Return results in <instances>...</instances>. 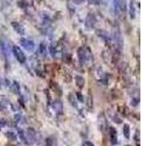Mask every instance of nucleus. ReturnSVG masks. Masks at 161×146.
<instances>
[{"instance_id":"ddd939ff","label":"nucleus","mask_w":161,"mask_h":146,"mask_svg":"<svg viewBox=\"0 0 161 146\" xmlns=\"http://www.w3.org/2000/svg\"><path fill=\"white\" fill-rule=\"evenodd\" d=\"M38 54H39L40 56H43V57H45V56L47 55V49H46V46H45V43H41V44L39 45Z\"/></svg>"},{"instance_id":"f03ea898","label":"nucleus","mask_w":161,"mask_h":146,"mask_svg":"<svg viewBox=\"0 0 161 146\" xmlns=\"http://www.w3.org/2000/svg\"><path fill=\"white\" fill-rule=\"evenodd\" d=\"M12 52H13V56L16 57V60L19 62V63H22V65H24L26 63V61H27V57H26V54L22 51V49L19 48V46H12Z\"/></svg>"},{"instance_id":"5701e85b","label":"nucleus","mask_w":161,"mask_h":146,"mask_svg":"<svg viewBox=\"0 0 161 146\" xmlns=\"http://www.w3.org/2000/svg\"><path fill=\"white\" fill-rule=\"evenodd\" d=\"M84 1H86V0H74L75 4H81V2H84Z\"/></svg>"},{"instance_id":"20e7f679","label":"nucleus","mask_w":161,"mask_h":146,"mask_svg":"<svg viewBox=\"0 0 161 146\" xmlns=\"http://www.w3.org/2000/svg\"><path fill=\"white\" fill-rule=\"evenodd\" d=\"M26 134H27L29 141L32 143V145H33V144H36V143L40 140V135H39L38 132H36L35 129H33V128H28Z\"/></svg>"},{"instance_id":"6ab92c4d","label":"nucleus","mask_w":161,"mask_h":146,"mask_svg":"<svg viewBox=\"0 0 161 146\" xmlns=\"http://www.w3.org/2000/svg\"><path fill=\"white\" fill-rule=\"evenodd\" d=\"M124 135L128 139L130 138V127L127 124H124Z\"/></svg>"},{"instance_id":"f8f14e48","label":"nucleus","mask_w":161,"mask_h":146,"mask_svg":"<svg viewBox=\"0 0 161 146\" xmlns=\"http://www.w3.org/2000/svg\"><path fill=\"white\" fill-rule=\"evenodd\" d=\"M11 24H12L13 29H15V30H16L18 34H21V35H24V33H26V32H24V28H23V26H22V24H19L18 22H12Z\"/></svg>"},{"instance_id":"9b49d317","label":"nucleus","mask_w":161,"mask_h":146,"mask_svg":"<svg viewBox=\"0 0 161 146\" xmlns=\"http://www.w3.org/2000/svg\"><path fill=\"white\" fill-rule=\"evenodd\" d=\"M94 23H96V17H94L92 13H90V15L87 16L86 21H85V24H86L87 28H92V27L94 26Z\"/></svg>"},{"instance_id":"6e6552de","label":"nucleus","mask_w":161,"mask_h":146,"mask_svg":"<svg viewBox=\"0 0 161 146\" xmlns=\"http://www.w3.org/2000/svg\"><path fill=\"white\" fill-rule=\"evenodd\" d=\"M52 109L56 112V115H58V116L62 115V112H63V105H62L61 100H55L52 102Z\"/></svg>"},{"instance_id":"412c9836","label":"nucleus","mask_w":161,"mask_h":146,"mask_svg":"<svg viewBox=\"0 0 161 146\" xmlns=\"http://www.w3.org/2000/svg\"><path fill=\"white\" fill-rule=\"evenodd\" d=\"M77 96H78V99H79V101H80V102H82V104H84V98H82V95H81L80 93H78V94H77Z\"/></svg>"},{"instance_id":"0eeeda50","label":"nucleus","mask_w":161,"mask_h":146,"mask_svg":"<svg viewBox=\"0 0 161 146\" xmlns=\"http://www.w3.org/2000/svg\"><path fill=\"white\" fill-rule=\"evenodd\" d=\"M0 52L4 55L5 60H9L10 59V50H9V46H7V43H5L4 40H0Z\"/></svg>"},{"instance_id":"f257e3e1","label":"nucleus","mask_w":161,"mask_h":146,"mask_svg":"<svg viewBox=\"0 0 161 146\" xmlns=\"http://www.w3.org/2000/svg\"><path fill=\"white\" fill-rule=\"evenodd\" d=\"M114 11L116 16H122L126 12V1L125 0H114Z\"/></svg>"},{"instance_id":"39448f33","label":"nucleus","mask_w":161,"mask_h":146,"mask_svg":"<svg viewBox=\"0 0 161 146\" xmlns=\"http://www.w3.org/2000/svg\"><path fill=\"white\" fill-rule=\"evenodd\" d=\"M19 43L27 51H33L34 48H35V43L33 40H30V39H27V38H21Z\"/></svg>"},{"instance_id":"1a4fd4ad","label":"nucleus","mask_w":161,"mask_h":146,"mask_svg":"<svg viewBox=\"0 0 161 146\" xmlns=\"http://www.w3.org/2000/svg\"><path fill=\"white\" fill-rule=\"evenodd\" d=\"M17 134H18V137H19V139L22 140V143H23V144H26L27 146L32 145V143L29 141V139H28V137H27V134H26V132H24V130L18 129V130H17Z\"/></svg>"},{"instance_id":"423d86ee","label":"nucleus","mask_w":161,"mask_h":146,"mask_svg":"<svg viewBox=\"0 0 161 146\" xmlns=\"http://www.w3.org/2000/svg\"><path fill=\"white\" fill-rule=\"evenodd\" d=\"M98 128L99 130L103 133L108 129V126H107V119H105V116L103 113H99L98 115Z\"/></svg>"},{"instance_id":"9d476101","label":"nucleus","mask_w":161,"mask_h":146,"mask_svg":"<svg viewBox=\"0 0 161 146\" xmlns=\"http://www.w3.org/2000/svg\"><path fill=\"white\" fill-rule=\"evenodd\" d=\"M109 132H110V143H111L113 146H115L118 144V133H116V129L115 128H110Z\"/></svg>"},{"instance_id":"4be33fe9","label":"nucleus","mask_w":161,"mask_h":146,"mask_svg":"<svg viewBox=\"0 0 161 146\" xmlns=\"http://www.w3.org/2000/svg\"><path fill=\"white\" fill-rule=\"evenodd\" d=\"M82 146H93V144L91 141H84L82 143Z\"/></svg>"},{"instance_id":"f3484780","label":"nucleus","mask_w":161,"mask_h":146,"mask_svg":"<svg viewBox=\"0 0 161 146\" xmlns=\"http://www.w3.org/2000/svg\"><path fill=\"white\" fill-rule=\"evenodd\" d=\"M68 99H69V101H70V104H72V106H74L75 109H78V104H77V99H75V96H74V94H69V96H68Z\"/></svg>"},{"instance_id":"dca6fc26","label":"nucleus","mask_w":161,"mask_h":146,"mask_svg":"<svg viewBox=\"0 0 161 146\" xmlns=\"http://www.w3.org/2000/svg\"><path fill=\"white\" fill-rule=\"evenodd\" d=\"M109 116H110V118L115 122V123H121V119H120V117L115 113V112H111V111H109Z\"/></svg>"},{"instance_id":"7ed1b4c3","label":"nucleus","mask_w":161,"mask_h":146,"mask_svg":"<svg viewBox=\"0 0 161 146\" xmlns=\"http://www.w3.org/2000/svg\"><path fill=\"white\" fill-rule=\"evenodd\" d=\"M78 56H79V60H80V62L82 65L87 63L88 60H90V50L87 48H85V46H81L78 50Z\"/></svg>"},{"instance_id":"2eb2a0df","label":"nucleus","mask_w":161,"mask_h":146,"mask_svg":"<svg viewBox=\"0 0 161 146\" xmlns=\"http://www.w3.org/2000/svg\"><path fill=\"white\" fill-rule=\"evenodd\" d=\"M130 17L133 20L136 17V11H135V4H133V0H131L130 2Z\"/></svg>"},{"instance_id":"b1692460","label":"nucleus","mask_w":161,"mask_h":146,"mask_svg":"<svg viewBox=\"0 0 161 146\" xmlns=\"http://www.w3.org/2000/svg\"><path fill=\"white\" fill-rule=\"evenodd\" d=\"M128 146H131V145H128Z\"/></svg>"},{"instance_id":"a211bd4d","label":"nucleus","mask_w":161,"mask_h":146,"mask_svg":"<svg viewBox=\"0 0 161 146\" xmlns=\"http://www.w3.org/2000/svg\"><path fill=\"white\" fill-rule=\"evenodd\" d=\"M75 80H77V85H78L79 88H82V87H84L85 80H84V78H82L81 76H77V77H75Z\"/></svg>"},{"instance_id":"4468645a","label":"nucleus","mask_w":161,"mask_h":146,"mask_svg":"<svg viewBox=\"0 0 161 146\" xmlns=\"http://www.w3.org/2000/svg\"><path fill=\"white\" fill-rule=\"evenodd\" d=\"M5 135H6V138H9L11 141H16L17 140V134L15 133V132H11V130H9V132H6L5 133Z\"/></svg>"},{"instance_id":"aec40b11","label":"nucleus","mask_w":161,"mask_h":146,"mask_svg":"<svg viewBox=\"0 0 161 146\" xmlns=\"http://www.w3.org/2000/svg\"><path fill=\"white\" fill-rule=\"evenodd\" d=\"M87 106H88V110H92V104H91V96H88V99H87Z\"/></svg>"}]
</instances>
